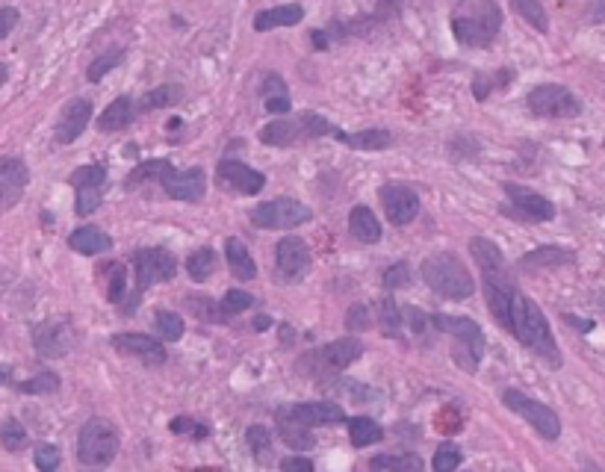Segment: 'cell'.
<instances>
[{
    "label": "cell",
    "mask_w": 605,
    "mask_h": 472,
    "mask_svg": "<svg viewBox=\"0 0 605 472\" xmlns=\"http://www.w3.org/2000/svg\"><path fill=\"white\" fill-rule=\"evenodd\" d=\"M216 184L225 189V193L257 195V193H264L266 175L246 163H239V159H221L216 166Z\"/></svg>",
    "instance_id": "2e32d148"
},
{
    "label": "cell",
    "mask_w": 605,
    "mask_h": 472,
    "mask_svg": "<svg viewBox=\"0 0 605 472\" xmlns=\"http://www.w3.org/2000/svg\"><path fill=\"white\" fill-rule=\"evenodd\" d=\"M360 355H363L360 339L358 337H342V339H334V343H328L325 348L305 355L298 366L314 378H322V375L328 378L331 373H342V369H349Z\"/></svg>",
    "instance_id": "30bf717a"
},
{
    "label": "cell",
    "mask_w": 605,
    "mask_h": 472,
    "mask_svg": "<svg viewBox=\"0 0 605 472\" xmlns=\"http://www.w3.org/2000/svg\"><path fill=\"white\" fill-rule=\"evenodd\" d=\"M89 118H92V100H86V98L68 100L65 109H63V116H59V122L54 127L56 145L77 142V139L83 136V130L89 127Z\"/></svg>",
    "instance_id": "ffe728a7"
},
{
    "label": "cell",
    "mask_w": 605,
    "mask_h": 472,
    "mask_svg": "<svg viewBox=\"0 0 605 472\" xmlns=\"http://www.w3.org/2000/svg\"><path fill=\"white\" fill-rule=\"evenodd\" d=\"M378 325L385 330V337H399L402 330V305H396L393 298H385L378 305Z\"/></svg>",
    "instance_id": "ab89813d"
},
{
    "label": "cell",
    "mask_w": 605,
    "mask_h": 472,
    "mask_svg": "<svg viewBox=\"0 0 605 472\" xmlns=\"http://www.w3.org/2000/svg\"><path fill=\"white\" fill-rule=\"evenodd\" d=\"M6 77H9V68H6L4 63H0V86H4V83H6Z\"/></svg>",
    "instance_id": "e7e4bbea"
},
{
    "label": "cell",
    "mask_w": 605,
    "mask_h": 472,
    "mask_svg": "<svg viewBox=\"0 0 605 472\" xmlns=\"http://www.w3.org/2000/svg\"><path fill=\"white\" fill-rule=\"evenodd\" d=\"M80 343V330L68 316H54L45 319L33 328V346L42 357H68Z\"/></svg>",
    "instance_id": "7c38bea8"
},
{
    "label": "cell",
    "mask_w": 605,
    "mask_h": 472,
    "mask_svg": "<svg viewBox=\"0 0 605 472\" xmlns=\"http://www.w3.org/2000/svg\"><path fill=\"white\" fill-rule=\"evenodd\" d=\"M109 343H113V348L118 351V355H125V357H136V360H143V364H151V366L166 364V348H163V343H160L157 337H148V334H116Z\"/></svg>",
    "instance_id": "44dd1931"
},
{
    "label": "cell",
    "mask_w": 605,
    "mask_h": 472,
    "mask_svg": "<svg viewBox=\"0 0 605 472\" xmlns=\"http://www.w3.org/2000/svg\"><path fill=\"white\" fill-rule=\"evenodd\" d=\"M0 278H4V272H0ZM4 287H6V284H0V293H4Z\"/></svg>",
    "instance_id": "03108f58"
},
{
    "label": "cell",
    "mask_w": 605,
    "mask_h": 472,
    "mask_svg": "<svg viewBox=\"0 0 605 472\" xmlns=\"http://www.w3.org/2000/svg\"><path fill=\"white\" fill-rule=\"evenodd\" d=\"M278 437L284 440V446L296 449V451L310 449L316 443V437H314V431H310V425H301V423H296V419L281 416V414H278Z\"/></svg>",
    "instance_id": "1f68e13d"
},
{
    "label": "cell",
    "mask_w": 605,
    "mask_h": 472,
    "mask_svg": "<svg viewBox=\"0 0 605 472\" xmlns=\"http://www.w3.org/2000/svg\"><path fill=\"white\" fill-rule=\"evenodd\" d=\"M118 446H121L118 431L113 428L109 419H100V416L86 419L83 428H80V434H77L80 467H92V469L109 467L113 464V458L118 455Z\"/></svg>",
    "instance_id": "52a82bcc"
},
{
    "label": "cell",
    "mask_w": 605,
    "mask_h": 472,
    "mask_svg": "<svg viewBox=\"0 0 605 472\" xmlns=\"http://www.w3.org/2000/svg\"><path fill=\"white\" fill-rule=\"evenodd\" d=\"M281 416L296 419L301 425H337L346 423V410H342L337 401H305V405H292V408H281Z\"/></svg>",
    "instance_id": "d6986e66"
},
{
    "label": "cell",
    "mask_w": 605,
    "mask_h": 472,
    "mask_svg": "<svg viewBox=\"0 0 605 472\" xmlns=\"http://www.w3.org/2000/svg\"><path fill=\"white\" fill-rule=\"evenodd\" d=\"M184 305L193 310V313L198 316V319H207V322H221V319H228V313L221 310V305H216L213 298L210 296H195V293H189L186 298H184Z\"/></svg>",
    "instance_id": "d590c367"
},
{
    "label": "cell",
    "mask_w": 605,
    "mask_h": 472,
    "mask_svg": "<svg viewBox=\"0 0 605 472\" xmlns=\"http://www.w3.org/2000/svg\"><path fill=\"white\" fill-rule=\"evenodd\" d=\"M27 184H30V172L24 159L0 157V213L13 210L18 201H22Z\"/></svg>",
    "instance_id": "ac0fdd59"
},
{
    "label": "cell",
    "mask_w": 605,
    "mask_h": 472,
    "mask_svg": "<svg viewBox=\"0 0 605 472\" xmlns=\"http://www.w3.org/2000/svg\"><path fill=\"white\" fill-rule=\"evenodd\" d=\"M576 263V254H573L570 248H561V245H543V248H534L529 254L520 257V272H543V269H561V266H573Z\"/></svg>",
    "instance_id": "7402d4cb"
},
{
    "label": "cell",
    "mask_w": 605,
    "mask_h": 472,
    "mask_svg": "<svg viewBox=\"0 0 605 472\" xmlns=\"http://www.w3.org/2000/svg\"><path fill=\"white\" fill-rule=\"evenodd\" d=\"M33 460L42 472H54L59 467V460H63V455H59V449L54 443H39L33 451Z\"/></svg>",
    "instance_id": "f907efd6"
},
{
    "label": "cell",
    "mask_w": 605,
    "mask_h": 472,
    "mask_svg": "<svg viewBox=\"0 0 605 472\" xmlns=\"http://www.w3.org/2000/svg\"><path fill=\"white\" fill-rule=\"evenodd\" d=\"M378 472H422V458L417 451H402V455H378L369 460Z\"/></svg>",
    "instance_id": "d6a6232c"
},
{
    "label": "cell",
    "mask_w": 605,
    "mask_h": 472,
    "mask_svg": "<svg viewBox=\"0 0 605 472\" xmlns=\"http://www.w3.org/2000/svg\"><path fill=\"white\" fill-rule=\"evenodd\" d=\"M310 272V248L301 236H284L275 245V278L281 284H296Z\"/></svg>",
    "instance_id": "9a60e30c"
},
{
    "label": "cell",
    "mask_w": 605,
    "mask_h": 472,
    "mask_svg": "<svg viewBox=\"0 0 605 472\" xmlns=\"http://www.w3.org/2000/svg\"><path fill=\"white\" fill-rule=\"evenodd\" d=\"M104 180H107V166L92 163V166L77 168V172L68 177V184L72 186H104Z\"/></svg>",
    "instance_id": "7dc6e473"
},
{
    "label": "cell",
    "mask_w": 605,
    "mask_h": 472,
    "mask_svg": "<svg viewBox=\"0 0 605 472\" xmlns=\"http://www.w3.org/2000/svg\"><path fill=\"white\" fill-rule=\"evenodd\" d=\"M411 280H413V275H411V266L402 260V263H393V266H387L385 269V275H381V284H385V289H405V287H411Z\"/></svg>",
    "instance_id": "bcb514c9"
},
{
    "label": "cell",
    "mask_w": 605,
    "mask_h": 472,
    "mask_svg": "<svg viewBox=\"0 0 605 472\" xmlns=\"http://www.w3.org/2000/svg\"><path fill=\"white\" fill-rule=\"evenodd\" d=\"M470 254H472V260H476V263H479L481 272H502V269H508L506 254H502L499 245H497V243H490L488 236H472Z\"/></svg>",
    "instance_id": "f546056e"
},
{
    "label": "cell",
    "mask_w": 605,
    "mask_h": 472,
    "mask_svg": "<svg viewBox=\"0 0 605 472\" xmlns=\"http://www.w3.org/2000/svg\"><path fill=\"white\" fill-rule=\"evenodd\" d=\"M18 390L27 393V396H50V393H56V390H59V375L56 373H39L30 381H22Z\"/></svg>",
    "instance_id": "60d3db41"
},
{
    "label": "cell",
    "mask_w": 605,
    "mask_h": 472,
    "mask_svg": "<svg viewBox=\"0 0 605 472\" xmlns=\"http://www.w3.org/2000/svg\"><path fill=\"white\" fill-rule=\"evenodd\" d=\"M264 104H266V113H272V116H287L292 109L290 98H272V100H264Z\"/></svg>",
    "instance_id": "6f0895ef"
},
{
    "label": "cell",
    "mask_w": 605,
    "mask_h": 472,
    "mask_svg": "<svg viewBox=\"0 0 605 472\" xmlns=\"http://www.w3.org/2000/svg\"><path fill=\"white\" fill-rule=\"evenodd\" d=\"M68 245H72L77 254L95 257V254H104V251L113 248V236H107V230H100L98 225H83V227L72 230Z\"/></svg>",
    "instance_id": "603a6c76"
},
{
    "label": "cell",
    "mask_w": 605,
    "mask_h": 472,
    "mask_svg": "<svg viewBox=\"0 0 605 472\" xmlns=\"http://www.w3.org/2000/svg\"><path fill=\"white\" fill-rule=\"evenodd\" d=\"M18 9L15 6H4L0 9V39H6L9 33H13V30L18 27Z\"/></svg>",
    "instance_id": "11a10c76"
},
{
    "label": "cell",
    "mask_w": 605,
    "mask_h": 472,
    "mask_svg": "<svg viewBox=\"0 0 605 472\" xmlns=\"http://www.w3.org/2000/svg\"><path fill=\"white\" fill-rule=\"evenodd\" d=\"M130 263H134L136 278H134V289H130V296L121 301V305H125V316L136 313L139 301H143V296L151 287L160 284V280H171L177 275V257L166 248H139V251H134Z\"/></svg>",
    "instance_id": "5b68a950"
},
{
    "label": "cell",
    "mask_w": 605,
    "mask_h": 472,
    "mask_svg": "<svg viewBox=\"0 0 605 472\" xmlns=\"http://www.w3.org/2000/svg\"><path fill=\"white\" fill-rule=\"evenodd\" d=\"M169 428L175 431V434H193L195 440H204L210 434V428L204 423H195V419H189V416H175Z\"/></svg>",
    "instance_id": "f5cc1de1"
},
{
    "label": "cell",
    "mask_w": 605,
    "mask_h": 472,
    "mask_svg": "<svg viewBox=\"0 0 605 472\" xmlns=\"http://www.w3.org/2000/svg\"><path fill=\"white\" fill-rule=\"evenodd\" d=\"M255 305H257L255 296L246 293V289H228L225 298H221V310H225L228 316H237V313H242V310H248Z\"/></svg>",
    "instance_id": "c3c4849f"
},
{
    "label": "cell",
    "mask_w": 605,
    "mask_h": 472,
    "mask_svg": "<svg viewBox=\"0 0 605 472\" xmlns=\"http://www.w3.org/2000/svg\"><path fill=\"white\" fill-rule=\"evenodd\" d=\"M148 180L163 184L169 198L186 201V204H195V201H201V198H204V193H207V175H204V168H201V166L186 168V172H177V168L171 166L169 159H148V163L136 166L134 172L127 175L125 186L134 189L139 184H148Z\"/></svg>",
    "instance_id": "7a4b0ae2"
},
{
    "label": "cell",
    "mask_w": 605,
    "mask_h": 472,
    "mask_svg": "<svg viewBox=\"0 0 605 472\" xmlns=\"http://www.w3.org/2000/svg\"><path fill=\"white\" fill-rule=\"evenodd\" d=\"M9 375H13V369H9V366H0V384H6Z\"/></svg>",
    "instance_id": "be15d7a7"
},
{
    "label": "cell",
    "mask_w": 605,
    "mask_h": 472,
    "mask_svg": "<svg viewBox=\"0 0 605 472\" xmlns=\"http://www.w3.org/2000/svg\"><path fill=\"white\" fill-rule=\"evenodd\" d=\"M502 189H506V195H508V204L502 207L506 216L526 219V222H552V219H556V204H552L549 198H543L517 184H506Z\"/></svg>",
    "instance_id": "5bb4252c"
},
{
    "label": "cell",
    "mask_w": 605,
    "mask_h": 472,
    "mask_svg": "<svg viewBox=\"0 0 605 472\" xmlns=\"http://www.w3.org/2000/svg\"><path fill=\"white\" fill-rule=\"evenodd\" d=\"M0 443H4L6 451H22L27 446V428L18 419H6L0 425Z\"/></svg>",
    "instance_id": "b9f144b4"
},
{
    "label": "cell",
    "mask_w": 605,
    "mask_h": 472,
    "mask_svg": "<svg viewBox=\"0 0 605 472\" xmlns=\"http://www.w3.org/2000/svg\"><path fill=\"white\" fill-rule=\"evenodd\" d=\"M186 272L193 280H207L216 272V251L213 248H198L186 260Z\"/></svg>",
    "instance_id": "836d02e7"
},
{
    "label": "cell",
    "mask_w": 605,
    "mask_h": 472,
    "mask_svg": "<svg viewBox=\"0 0 605 472\" xmlns=\"http://www.w3.org/2000/svg\"><path fill=\"white\" fill-rule=\"evenodd\" d=\"M310 39H314L316 50H325L331 45V36L325 33V30H314V33H310Z\"/></svg>",
    "instance_id": "94428289"
},
{
    "label": "cell",
    "mask_w": 605,
    "mask_h": 472,
    "mask_svg": "<svg viewBox=\"0 0 605 472\" xmlns=\"http://www.w3.org/2000/svg\"><path fill=\"white\" fill-rule=\"evenodd\" d=\"M331 136H337L342 145L355 148V150H387L393 145L390 130H360V133H342V130H334Z\"/></svg>",
    "instance_id": "83f0119b"
},
{
    "label": "cell",
    "mask_w": 605,
    "mask_h": 472,
    "mask_svg": "<svg viewBox=\"0 0 605 472\" xmlns=\"http://www.w3.org/2000/svg\"><path fill=\"white\" fill-rule=\"evenodd\" d=\"M305 18V6L301 4H284V6H272L264 13L255 15V30L257 33H269L275 27H296Z\"/></svg>",
    "instance_id": "cb8c5ba5"
},
{
    "label": "cell",
    "mask_w": 605,
    "mask_h": 472,
    "mask_svg": "<svg viewBox=\"0 0 605 472\" xmlns=\"http://www.w3.org/2000/svg\"><path fill=\"white\" fill-rule=\"evenodd\" d=\"M346 425H349V440L355 449H367V446L385 440V428L369 416H351V419L346 416Z\"/></svg>",
    "instance_id": "4dcf8cb0"
},
{
    "label": "cell",
    "mask_w": 605,
    "mask_h": 472,
    "mask_svg": "<svg viewBox=\"0 0 605 472\" xmlns=\"http://www.w3.org/2000/svg\"><path fill=\"white\" fill-rule=\"evenodd\" d=\"M77 189V201H74V210L77 216H89L95 213V210L100 207V186H74Z\"/></svg>",
    "instance_id": "681fc988"
},
{
    "label": "cell",
    "mask_w": 605,
    "mask_h": 472,
    "mask_svg": "<svg viewBox=\"0 0 605 472\" xmlns=\"http://www.w3.org/2000/svg\"><path fill=\"white\" fill-rule=\"evenodd\" d=\"M184 95H186L184 86H177V83H163V86L151 89V92H145L136 100V116L154 113V109H163V107H175L184 100Z\"/></svg>",
    "instance_id": "4316f807"
},
{
    "label": "cell",
    "mask_w": 605,
    "mask_h": 472,
    "mask_svg": "<svg viewBox=\"0 0 605 472\" xmlns=\"http://www.w3.org/2000/svg\"><path fill=\"white\" fill-rule=\"evenodd\" d=\"M511 6L517 9V15L526 18V21L538 30V33H547V30H549L547 9H543L540 0H511Z\"/></svg>",
    "instance_id": "e575fe53"
},
{
    "label": "cell",
    "mask_w": 605,
    "mask_h": 472,
    "mask_svg": "<svg viewBox=\"0 0 605 472\" xmlns=\"http://www.w3.org/2000/svg\"><path fill=\"white\" fill-rule=\"evenodd\" d=\"M349 230H351V236L360 239V243H367V245H376L381 239V222L376 219V213L363 204L349 213Z\"/></svg>",
    "instance_id": "f1b7e54d"
},
{
    "label": "cell",
    "mask_w": 605,
    "mask_h": 472,
    "mask_svg": "<svg viewBox=\"0 0 605 472\" xmlns=\"http://www.w3.org/2000/svg\"><path fill=\"white\" fill-rule=\"evenodd\" d=\"M419 275L431 293H437L440 298L463 301L476 293V280H472L467 263L458 254H452V251H437L428 260H422Z\"/></svg>",
    "instance_id": "3957f363"
},
{
    "label": "cell",
    "mask_w": 605,
    "mask_h": 472,
    "mask_svg": "<svg viewBox=\"0 0 605 472\" xmlns=\"http://www.w3.org/2000/svg\"><path fill=\"white\" fill-rule=\"evenodd\" d=\"M408 316H411V328H413V334H422V330H426V313H419L417 307H408Z\"/></svg>",
    "instance_id": "91938a15"
},
{
    "label": "cell",
    "mask_w": 605,
    "mask_h": 472,
    "mask_svg": "<svg viewBox=\"0 0 605 472\" xmlns=\"http://www.w3.org/2000/svg\"><path fill=\"white\" fill-rule=\"evenodd\" d=\"M514 80V72L511 68H499L497 74H479L476 80H472V92H476L479 100H484L490 92H497V89L508 86Z\"/></svg>",
    "instance_id": "74e56055"
},
{
    "label": "cell",
    "mask_w": 605,
    "mask_h": 472,
    "mask_svg": "<svg viewBox=\"0 0 605 472\" xmlns=\"http://www.w3.org/2000/svg\"><path fill=\"white\" fill-rule=\"evenodd\" d=\"M134 118H136V100L130 95H121L104 109V116L98 118V130H104V133H118V130L134 124Z\"/></svg>",
    "instance_id": "d4e9b609"
},
{
    "label": "cell",
    "mask_w": 605,
    "mask_h": 472,
    "mask_svg": "<svg viewBox=\"0 0 605 472\" xmlns=\"http://www.w3.org/2000/svg\"><path fill=\"white\" fill-rule=\"evenodd\" d=\"M508 330L547 366L558 369L564 364L561 348L556 343V337H552V328L547 322V316H543V310L534 305L526 293H520V289L511 293V328Z\"/></svg>",
    "instance_id": "6da1fadb"
},
{
    "label": "cell",
    "mask_w": 605,
    "mask_h": 472,
    "mask_svg": "<svg viewBox=\"0 0 605 472\" xmlns=\"http://www.w3.org/2000/svg\"><path fill=\"white\" fill-rule=\"evenodd\" d=\"M378 195H381V207H385L387 219L396 227H405L419 216V195L413 193L411 186L387 184V186H381Z\"/></svg>",
    "instance_id": "e0dca14e"
},
{
    "label": "cell",
    "mask_w": 605,
    "mask_h": 472,
    "mask_svg": "<svg viewBox=\"0 0 605 472\" xmlns=\"http://www.w3.org/2000/svg\"><path fill=\"white\" fill-rule=\"evenodd\" d=\"M564 322L573 325V328H579V334H591V330H593V319H579L573 313H564Z\"/></svg>",
    "instance_id": "680465c9"
},
{
    "label": "cell",
    "mask_w": 605,
    "mask_h": 472,
    "mask_svg": "<svg viewBox=\"0 0 605 472\" xmlns=\"http://www.w3.org/2000/svg\"><path fill=\"white\" fill-rule=\"evenodd\" d=\"M529 109L538 118H576L582 113V100L561 83H540L526 98Z\"/></svg>",
    "instance_id": "4fadbf2b"
},
{
    "label": "cell",
    "mask_w": 605,
    "mask_h": 472,
    "mask_svg": "<svg viewBox=\"0 0 605 472\" xmlns=\"http://www.w3.org/2000/svg\"><path fill=\"white\" fill-rule=\"evenodd\" d=\"M437 330L452 337V355H455V364L467 373H476L481 357H484V330L479 328V322L463 316H446V313H435L431 316Z\"/></svg>",
    "instance_id": "8992f818"
},
{
    "label": "cell",
    "mask_w": 605,
    "mask_h": 472,
    "mask_svg": "<svg viewBox=\"0 0 605 472\" xmlns=\"http://www.w3.org/2000/svg\"><path fill=\"white\" fill-rule=\"evenodd\" d=\"M248 219L260 230H292L307 225L314 219V210L296 198H272L251 210Z\"/></svg>",
    "instance_id": "9c48e42d"
},
{
    "label": "cell",
    "mask_w": 605,
    "mask_h": 472,
    "mask_svg": "<svg viewBox=\"0 0 605 472\" xmlns=\"http://www.w3.org/2000/svg\"><path fill=\"white\" fill-rule=\"evenodd\" d=\"M502 405L514 410L517 416H523L526 423L538 431L543 440H558L561 437V419L552 408H547L543 401L526 396L523 390H506L502 393Z\"/></svg>",
    "instance_id": "8fae6325"
},
{
    "label": "cell",
    "mask_w": 605,
    "mask_h": 472,
    "mask_svg": "<svg viewBox=\"0 0 605 472\" xmlns=\"http://www.w3.org/2000/svg\"><path fill=\"white\" fill-rule=\"evenodd\" d=\"M127 296V269L125 263H113L109 266V287H107V298L113 305H121Z\"/></svg>",
    "instance_id": "f6af8a7d"
},
{
    "label": "cell",
    "mask_w": 605,
    "mask_h": 472,
    "mask_svg": "<svg viewBox=\"0 0 605 472\" xmlns=\"http://www.w3.org/2000/svg\"><path fill=\"white\" fill-rule=\"evenodd\" d=\"M372 322V310L367 305H351L346 313V328L349 330H367Z\"/></svg>",
    "instance_id": "db71d44e"
},
{
    "label": "cell",
    "mask_w": 605,
    "mask_h": 472,
    "mask_svg": "<svg viewBox=\"0 0 605 472\" xmlns=\"http://www.w3.org/2000/svg\"><path fill=\"white\" fill-rule=\"evenodd\" d=\"M225 257H228V266H230V275L237 280H255L257 275V263L255 257H251V251L246 248L239 236H228L225 243Z\"/></svg>",
    "instance_id": "484cf974"
},
{
    "label": "cell",
    "mask_w": 605,
    "mask_h": 472,
    "mask_svg": "<svg viewBox=\"0 0 605 472\" xmlns=\"http://www.w3.org/2000/svg\"><path fill=\"white\" fill-rule=\"evenodd\" d=\"M266 328H272V319L269 316H257L255 319V330H266Z\"/></svg>",
    "instance_id": "6125c7cd"
},
{
    "label": "cell",
    "mask_w": 605,
    "mask_h": 472,
    "mask_svg": "<svg viewBox=\"0 0 605 472\" xmlns=\"http://www.w3.org/2000/svg\"><path fill=\"white\" fill-rule=\"evenodd\" d=\"M502 30V9L493 0H467L452 15V33L467 47H488Z\"/></svg>",
    "instance_id": "277c9868"
},
{
    "label": "cell",
    "mask_w": 605,
    "mask_h": 472,
    "mask_svg": "<svg viewBox=\"0 0 605 472\" xmlns=\"http://www.w3.org/2000/svg\"><path fill=\"white\" fill-rule=\"evenodd\" d=\"M246 443L251 449V455L257 460H266L269 449H272V431L266 425H248L246 431Z\"/></svg>",
    "instance_id": "7bdbcfd3"
},
{
    "label": "cell",
    "mask_w": 605,
    "mask_h": 472,
    "mask_svg": "<svg viewBox=\"0 0 605 472\" xmlns=\"http://www.w3.org/2000/svg\"><path fill=\"white\" fill-rule=\"evenodd\" d=\"M461 464H463V455H461V449L455 443H440L437 451H435V458H431V467H435V472H452V469H458Z\"/></svg>",
    "instance_id": "ee69618b"
},
{
    "label": "cell",
    "mask_w": 605,
    "mask_h": 472,
    "mask_svg": "<svg viewBox=\"0 0 605 472\" xmlns=\"http://www.w3.org/2000/svg\"><path fill=\"white\" fill-rule=\"evenodd\" d=\"M334 130L337 127L328 118L316 113H301L296 118H275V122H269L260 130V142L269 148H290L298 142H310V139H319L325 133H334Z\"/></svg>",
    "instance_id": "ba28073f"
},
{
    "label": "cell",
    "mask_w": 605,
    "mask_h": 472,
    "mask_svg": "<svg viewBox=\"0 0 605 472\" xmlns=\"http://www.w3.org/2000/svg\"><path fill=\"white\" fill-rule=\"evenodd\" d=\"M281 469H287V472H314V460L301 458V455H290V458L281 460Z\"/></svg>",
    "instance_id": "9f6ffc18"
},
{
    "label": "cell",
    "mask_w": 605,
    "mask_h": 472,
    "mask_svg": "<svg viewBox=\"0 0 605 472\" xmlns=\"http://www.w3.org/2000/svg\"><path fill=\"white\" fill-rule=\"evenodd\" d=\"M125 59V47H116V50H107V54H100L98 59H92L86 68V80L89 83H98V80H104L107 72H113V68Z\"/></svg>",
    "instance_id": "f35d334b"
},
{
    "label": "cell",
    "mask_w": 605,
    "mask_h": 472,
    "mask_svg": "<svg viewBox=\"0 0 605 472\" xmlns=\"http://www.w3.org/2000/svg\"><path fill=\"white\" fill-rule=\"evenodd\" d=\"M154 328L160 330V339H166V343H177L180 337H184V319L177 313H171V310H157L154 313Z\"/></svg>",
    "instance_id": "8d00e7d4"
},
{
    "label": "cell",
    "mask_w": 605,
    "mask_h": 472,
    "mask_svg": "<svg viewBox=\"0 0 605 472\" xmlns=\"http://www.w3.org/2000/svg\"><path fill=\"white\" fill-rule=\"evenodd\" d=\"M260 98H264V100H272V98H290L287 80L281 77L278 72H269V74L264 77V83H260Z\"/></svg>",
    "instance_id": "816d5d0a"
}]
</instances>
